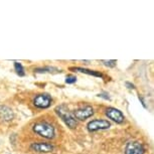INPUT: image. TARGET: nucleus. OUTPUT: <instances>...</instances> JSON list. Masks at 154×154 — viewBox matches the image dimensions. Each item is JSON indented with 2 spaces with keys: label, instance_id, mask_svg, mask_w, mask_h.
I'll return each mask as SVG.
<instances>
[{
  "label": "nucleus",
  "instance_id": "nucleus-4",
  "mask_svg": "<svg viewBox=\"0 0 154 154\" xmlns=\"http://www.w3.org/2000/svg\"><path fill=\"white\" fill-rule=\"evenodd\" d=\"M111 127V123L107 120H101V119H96L91 122H89L87 125V128L90 132H96L99 130H106Z\"/></svg>",
  "mask_w": 154,
  "mask_h": 154
},
{
  "label": "nucleus",
  "instance_id": "nucleus-11",
  "mask_svg": "<svg viewBox=\"0 0 154 154\" xmlns=\"http://www.w3.org/2000/svg\"><path fill=\"white\" fill-rule=\"evenodd\" d=\"M14 69H15V71L17 72V75H25V72H24V69H23V66L21 63H17L15 62L14 63Z\"/></svg>",
  "mask_w": 154,
  "mask_h": 154
},
{
  "label": "nucleus",
  "instance_id": "nucleus-10",
  "mask_svg": "<svg viewBox=\"0 0 154 154\" xmlns=\"http://www.w3.org/2000/svg\"><path fill=\"white\" fill-rule=\"evenodd\" d=\"M71 69H75V71H79L81 72H84V74L90 75H94V77H98V78H103L104 75L102 72H99L97 71H93V69H83V68H72Z\"/></svg>",
  "mask_w": 154,
  "mask_h": 154
},
{
  "label": "nucleus",
  "instance_id": "nucleus-13",
  "mask_svg": "<svg viewBox=\"0 0 154 154\" xmlns=\"http://www.w3.org/2000/svg\"><path fill=\"white\" fill-rule=\"evenodd\" d=\"M102 63H103L106 66L113 68V66H116V63H117V60H102Z\"/></svg>",
  "mask_w": 154,
  "mask_h": 154
},
{
  "label": "nucleus",
  "instance_id": "nucleus-1",
  "mask_svg": "<svg viewBox=\"0 0 154 154\" xmlns=\"http://www.w3.org/2000/svg\"><path fill=\"white\" fill-rule=\"evenodd\" d=\"M32 129L36 134H38L39 136L46 139H53L54 135H56V130H54V126L49 123H46V122L35 123L33 125Z\"/></svg>",
  "mask_w": 154,
  "mask_h": 154
},
{
  "label": "nucleus",
  "instance_id": "nucleus-3",
  "mask_svg": "<svg viewBox=\"0 0 154 154\" xmlns=\"http://www.w3.org/2000/svg\"><path fill=\"white\" fill-rule=\"evenodd\" d=\"M53 103V99L48 94H38L33 99V105L38 109H46Z\"/></svg>",
  "mask_w": 154,
  "mask_h": 154
},
{
  "label": "nucleus",
  "instance_id": "nucleus-14",
  "mask_svg": "<svg viewBox=\"0 0 154 154\" xmlns=\"http://www.w3.org/2000/svg\"><path fill=\"white\" fill-rule=\"evenodd\" d=\"M53 69L54 68H51V66H48V68H43V69H36L35 72H51Z\"/></svg>",
  "mask_w": 154,
  "mask_h": 154
},
{
  "label": "nucleus",
  "instance_id": "nucleus-2",
  "mask_svg": "<svg viewBox=\"0 0 154 154\" xmlns=\"http://www.w3.org/2000/svg\"><path fill=\"white\" fill-rule=\"evenodd\" d=\"M56 113L63 119V121L65 122L66 126L69 127L71 129H74V128L77 127L78 122L74 116L72 115V113L69 111V108L66 107V105L63 104L60 106H57L56 108Z\"/></svg>",
  "mask_w": 154,
  "mask_h": 154
},
{
  "label": "nucleus",
  "instance_id": "nucleus-9",
  "mask_svg": "<svg viewBox=\"0 0 154 154\" xmlns=\"http://www.w3.org/2000/svg\"><path fill=\"white\" fill-rule=\"evenodd\" d=\"M0 117L3 120L9 121L13 118V113L7 107H0Z\"/></svg>",
  "mask_w": 154,
  "mask_h": 154
},
{
  "label": "nucleus",
  "instance_id": "nucleus-7",
  "mask_svg": "<svg viewBox=\"0 0 154 154\" xmlns=\"http://www.w3.org/2000/svg\"><path fill=\"white\" fill-rule=\"evenodd\" d=\"M125 154H144V148L138 141H131L126 145Z\"/></svg>",
  "mask_w": 154,
  "mask_h": 154
},
{
  "label": "nucleus",
  "instance_id": "nucleus-12",
  "mask_svg": "<svg viewBox=\"0 0 154 154\" xmlns=\"http://www.w3.org/2000/svg\"><path fill=\"white\" fill-rule=\"evenodd\" d=\"M77 82V77L74 75H68L66 78V84H74Z\"/></svg>",
  "mask_w": 154,
  "mask_h": 154
},
{
  "label": "nucleus",
  "instance_id": "nucleus-15",
  "mask_svg": "<svg viewBox=\"0 0 154 154\" xmlns=\"http://www.w3.org/2000/svg\"><path fill=\"white\" fill-rule=\"evenodd\" d=\"M98 97H101V98H104L105 100H110V97L107 94H105V93H102V94H99Z\"/></svg>",
  "mask_w": 154,
  "mask_h": 154
},
{
  "label": "nucleus",
  "instance_id": "nucleus-5",
  "mask_svg": "<svg viewBox=\"0 0 154 154\" xmlns=\"http://www.w3.org/2000/svg\"><path fill=\"white\" fill-rule=\"evenodd\" d=\"M94 115V109H93L92 106H84V107H81V108L75 110L74 111V117L75 119H78V120H86L90 117Z\"/></svg>",
  "mask_w": 154,
  "mask_h": 154
},
{
  "label": "nucleus",
  "instance_id": "nucleus-16",
  "mask_svg": "<svg viewBox=\"0 0 154 154\" xmlns=\"http://www.w3.org/2000/svg\"><path fill=\"white\" fill-rule=\"evenodd\" d=\"M125 85L128 86V88H129V89H135L134 85H133V84H131V83H129V82H126V83H125Z\"/></svg>",
  "mask_w": 154,
  "mask_h": 154
},
{
  "label": "nucleus",
  "instance_id": "nucleus-8",
  "mask_svg": "<svg viewBox=\"0 0 154 154\" xmlns=\"http://www.w3.org/2000/svg\"><path fill=\"white\" fill-rule=\"evenodd\" d=\"M30 149L36 152H43V153H48L54 151V146L51 143H46V142H35L30 145Z\"/></svg>",
  "mask_w": 154,
  "mask_h": 154
},
{
  "label": "nucleus",
  "instance_id": "nucleus-6",
  "mask_svg": "<svg viewBox=\"0 0 154 154\" xmlns=\"http://www.w3.org/2000/svg\"><path fill=\"white\" fill-rule=\"evenodd\" d=\"M106 115L109 119H111L112 121L118 124H122L125 120V116L123 115V113L116 108H108L106 110Z\"/></svg>",
  "mask_w": 154,
  "mask_h": 154
}]
</instances>
